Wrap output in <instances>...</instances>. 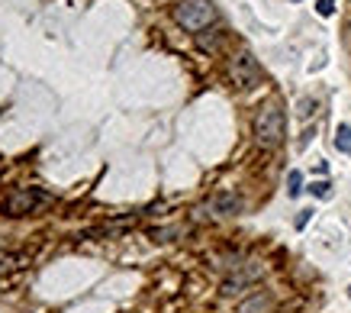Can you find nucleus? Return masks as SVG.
Wrapping results in <instances>:
<instances>
[{"label": "nucleus", "mask_w": 351, "mask_h": 313, "mask_svg": "<svg viewBox=\"0 0 351 313\" xmlns=\"http://www.w3.org/2000/svg\"><path fill=\"white\" fill-rule=\"evenodd\" d=\"M287 136V123H284V110L277 104H265L255 113V139L261 149H277Z\"/></svg>", "instance_id": "f257e3e1"}, {"label": "nucleus", "mask_w": 351, "mask_h": 313, "mask_svg": "<svg viewBox=\"0 0 351 313\" xmlns=\"http://www.w3.org/2000/svg\"><path fill=\"white\" fill-rule=\"evenodd\" d=\"M174 20H178V26H184L187 33H200V30H206V26L216 20V10L210 0H181V3L174 7Z\"/></svg>", "instance_id": "f03ea898"}, {"label": "nucleus", "mask_w": 351, "mask_h": 313, "mask_svg": "<svg viewBox=\"0 0 351 313\" xmlns=\"http://www.w3.org/2000/svg\"><path fill=\"white\" fill-rule=\"evenodd\" d=\"M52 200L49 191H39V187H20V191H13L7 200H3V210L10 216H26V213H36L39 207H45Z\"/></svg>", "instance_id": "7ed1b4c3"}, {"label": "nucleus", "mask_w": 351, "mask_h": 313, "mask_svg": "<svg viewBox=\"0 0 351 313\" xmlns=\"http://www.w3.org/2000/svg\"><path fill=\"white\" fill-rule=\"evenodd\" d=\"M229 78H232V84L242 87V91H248V87H255L258 81H261V68H258V62L252 58V52H239L229 58Z\"/></svg>", "instance_id": "20e7f679"}, {"label": "nucleus", "mask_w": 351, "mask_h": 313, "mask_svg": "<svg viewBox=\"0 0 351 313\" xmlns=\"http://www.w3.org/2000/svg\"><path fill=\"white\" fill-rule=\"evenodd\" d=\"M213 210H216V213L232 216V213H239V210H242V200H239L232 191H223V194L213 197Z\"/></svg>", "instance_id": "39448f33"}, {"label": "nucleus", "mask_w": 351, "mask_h": 313, "mask_svg": "<svg viewBox=\"0 0 351 313\" xmlns=\"http://www.w3.org/2000/svg\"><path fill=\"white\" fill-rule=\"evenodd\" d=\"M335 149L351 155V126H339V132H335Z\"/></svg>", "instance_id": "423d86ee"}, {"label": "nucleus", "mask_w": 351, "mask_h": 313, "mask_svg": "<svg viewBox=\"0 0 351 313\" xmlns=\"http://www.w3.org/2000/svg\"><path fill=\"white\" fill-rule=\"evenodd\" d=\"M26 265V255H7V259H0V271L3 268H23Z\"/></svg>", "instance_id": "0eeeda50"}, {"label": "nucleus", "mask_w": 351, "mask_h": 313, "mask_svg": "<svg viewBox=\"0 0 351 313\" xmlns=\"http://www.w3.org/2000/svg\"><path fill=\"white\" fill-rule=\"evenodd\" d=\"M300 181H303V178H300V172H290V197H297L300 191H303V187H300Z\"/></svg>", "instance_id": "6e6552de"}, {"label": "nucleus", "mask_w": 351, "mask_h": 313, "mask_svg": "<svg viewBox=\"0 0 351 313\" xmlns=\"http://www.w3.org/2000/svg\"><path fill=\"white\" fill-rule=\"evenodd\" d=\"M309 191H313L316 197H329V181H316L313 187H309Z\"/></svg>", "instance_id": "1a4fd4ad"}, {"label": "nucleus", "mask_w": 351, "mask_h": 313, "mask_svg": "<svg viewBox=\"0 0 351 313\" xmlns=\"http://www.w3.org/2000/svg\"><path fill=\"white\" fill-rule=\"evenodd\" d=\"M316 10H319L322 16H332V10H335V0H319V3H316Z\"/></svg>", "instance_id": "9d476101"}, {"label": "nucleus", "mask_w": 351, "mask_h": 313, "mask_svg": "<svg viewBox=\"0 0 351 313\" xmlns=\"http://www.w3.org/2000/svg\"><path fill=\"white\" fill-rule=\"evenodd\" d=\"M348 291H351V288H348Z\"/></svg>", "instance_id": "9b49d317"}]
</instances>
